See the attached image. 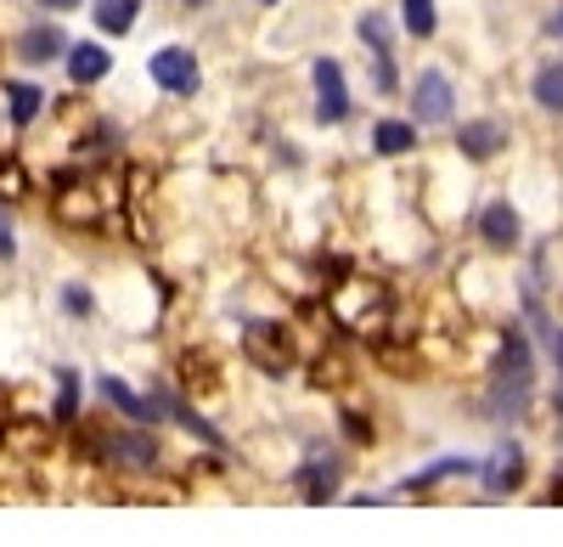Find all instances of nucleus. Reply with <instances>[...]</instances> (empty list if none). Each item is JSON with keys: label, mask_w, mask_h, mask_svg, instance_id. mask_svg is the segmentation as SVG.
<instances>
[{"label": "nucleus", "mask_w": 563, "mask_h": 547, "mask_svg": "<svg viewBox=\"0 0 563 547\" xmlns=\"http://www.w3.org/2000/svg\"><path fill=\"white\" fill-rule=\"evenodd\" d=\"M530 97H536V108L563 113V63H547V68L530 79Z\"/></svg>", "instance_id": "18"}, {"label": "nucleus", "mask_w": 563, "mask_h": 547, "mask_svg": "<svg viewBox=\"0 0 563 547\" xmlns=\"http://www.w3.org/2000/svg\"><path fill=\"white\" fill-rule=\"evenodd\" d=\"M147 74L158 79V90H169V97H192V90L203 85V68H198V57L186 52V45H164V52H153Z\"/></svg>", "instance_id": "6"}, {"label": "nucleus", "mask_w": 563, "mask_h": 547, "mask_svg": "<svg viewBox=\"0 0 563 547\" xmlns=\"http://www.w3.org/2000/svg\"><path fill=\"white\" fill-rule=\"evenodd\" d=\"M0 193H23V169L18 164H0Z\"/></svg>", "instance_id": "24"}, {"label": "nucleus", "mask_w": 563, "mask_h": 547, "mask_svg": "<svg viewBox=\"0 0 563 547\" xmlns=\"http://www.w3.org/2000/svg\"><path fill=\"white\" fill-rule=\"evenodd\" d=\"M456 153L474 158V164L507 153V124H496V119H467V124L456 130Z\"/></svg>", "instance_id": "12"}, {"label": "nucleus", "mask_w": 563, "mask_h": 547, "mask_svg": "<svg viewBox=\"0 0 563 547\" xmlns=\"http://www.w3.org/2000/svg\"><path fill=\"white\" fill-rule=\"evenodd\" d=\"M192 7H203V0H192Z\"/></svg>", "instance_id": "28"}, {"label": "nucleus", "mask_w": 563, "mask_h": 547, "mask_svg": "<svg viewBox=\"0 0 563 547\" xmlns=\"http://www.w3.org/2000/svg\"><path fill=\"white\" fill-rule=\"evenodd\" d=\"M456 119V85L440 68H422L411 85V124L429 130V124H451Z\"/></svg>", "instance_id": "5"}, {"label": "nucleus", "mask_w": 563, "mask_h": 547, "mask_svg": "<svg viewBox=\"0 0 563 547\" xmlns=\"http://www.w3.org/2000/svg\"><path fill=\"white\" fill-rule=\"evenodd\" d=\"M108 463L119 469V474H147L153 463H158V440H153V429H124V435H108Z\"/></svg>", "instance_id": "10"}, {"label": "nucleus", "mask_w": 563, "mask_h": 547, "mask_svg": "<svg viewBox=\"0 0 563 547\" xmlns=\"http://www.w3.org/2000/svg\"><path fill=\"white\" fill-rule=\"evenodd\" d=\"M108 74H113V52H108V45L85 40V45H74V52H68V79L74 85H102Z\"/></svg>", "instance_id": "13"}, {"label": "nucleus", "mask_w": 563, "mask_h": 547, "mask_svg": "<svg viewBox=\"0 0 563 547\" xmlns=\"http://www.w3.org/2000/svg\"><path fill=\"white\" fill-rule=\"evenodd\" d=\"M63 310L68 316H90V310H97V299H90L85 283H63Z\"/></svg>", "instance_id": "21"}, {"label": "nucleus", "mask_w": 563, "mask_h": 547, "mask_svg": "<svg viewBox=\"0 0 563 547\" xmlns=\"http://www.w3.org/2000/svg\"><path fill=\"white\" fill-rule=\"evenodd\" d=\"M63 52H74V45L63 40V29H29V34L18 40V57H23V63H57Z\"/></svg>", "instance_id": "15"}, {"label": "nucleus", "mask_w": 563, "mask_h": 547, "mask_svg": "<svg viewBox=\"0 0 563 547\" xmlns=\"http://www.w3.org/2000/svg\"><path fill=\"white\" fill-rule=\"evenodd\" d=\"M479 243L507 254V249H519L525 243V220H519V204H507V198H490L479 209Z\"/></svg>", "instance_id": "9"}, {"label": "nucleus", "mask_w": 563, "mask_h": 547, "mask_svg": "<svg viewBox=\"0 0 563 547\" xmlns=\"http://www.w3.org/2000/svg\"><path fill=\"white\" fill-rule=\"evenodd\" d=\"M372 153H378V158L417 153V124L411 119H378V124H372Z\"/></svg>", "instance_id": "14"}, {"label": "nucleus", "mask_w": 563, "mask_h": 547, "mask_svg": "<svg viewBox=\"0 0 563 547\" xmlns=\"http://www.w3.org/2000/svg\"><path fill=\"white\" fill-rule=\"evenodd\" d=\"M530 395H536V350L525 339V328L512 322L501 333V350H496V368H490V401L485 413L496 424H519L530 413Z\"/></svg>", "instance_id": "1"}, {"label": "nucleus", "mask_w": 563, "mask_h": 547, "mask_svg": "<svg viewBox=\"0 0 563 547\" xmlns=\"http://www.w3.org/2000/svg\"><path fill=\"white\" fill-rule=\"evenodd\" d=\"M18 254V226H12V209L0 204V260H12Z\"/></svg>", "instance_id": "22"}, {"label": "nucleus", "mask_w": 563, "mask_h": 547, "mask_svg": "<svg viewBox=\"0 0 563 547\" xmlns=\"http://www.w3.org/2000/svg\"><path fill=\"white\" fill-rule=\"evenodd\" d=\"M552 368H558V413H563V328L552 333Z\"/></svg>", "instance_id": "23"}, {"label": "nucleus", "mask_w": 563, "mask_h": 547, "mask_svg": "<svg viewBox=\"0 0 563 547\" xmlns=\"http://www.w3.org/2000/svg\"><path fill=\"white\" fill-rule=\"evenodd\" d=\"M310 79H316V119H321V124H344V119H350L344 68H339L333 57H316V63H310Z\"/></svg>", "instance_id": "7"}, {"label": "nucleus", "mask_w": 563, "mask_h": 547, "mask_svg": "<svg viewBox=\"0 0 563 547\" xmlns=\"http://www.w3.org/2000/svg\"><path fill=\"white\" fill-rule=\"evenodd\" d=\"M445 480H479V458H440V463H429V469L406 474V480L395 485V496H429V491L445 485Z\"/></svg>", "instance_id": "11"}, {"label": "nucleus", "mask_w": 563, "mask_h": 547, "mask_svg": "<svg viewBox=\"0 0 563 547\" xmlns=\"http://www.w3.org/2000/svg\"><path fill=\"white\" fill-rule=\"evenodd\" d=\"M400 18H406V34H417V40H434V29H440L434 0H400Z\"/></svg>", "instance_id": "19"}, {"label": "nucleus", "mask_w": 563, "mask_h": 547, "mask_svg": "<svg viewBox=\"0 0 563 547\" xmlns=\"http://www.w3.org/2000/svg\"><path fill=\"white\" fill-rule=\"evenodd\" d=\"M294 485H299V496L310 508H327V503H339L344 496V458L339 451H327L321 440L305 451V463L294 469Z\"/></svg>", "instance_id": "2"}, {"label": "nucleus", "mask_w": 563, "mask_h": 547, "mask_svg": "<svg viewBox=\"0 0 563 547\" xmlns=\"http://www.w3.org/2000/svg\"><path fill=\"white\" fill-rule=\"evenodd\" d=\"M135 12H141V0H97V7H90V18H97L102 34H130Z\"/></svg>", "instance_id": "17"}, {"label": "nucleus", "mask_w": 563, "mask_h": 547, "mask_svg": "<svg viewBox=\"0 0 563 547\" xmlns=\"http://www.w3.org/2000/svg\"><path fill=\"white\" fill-rule=\"evenodd\" d=\"M260 7H276V0H260Z\"/></svg>", "instance_id": "27"}, {"label": "nucleus", "mask_w": 563, "mask_h": 547, "mask_svg": "<svg viewBox=\"0 0 563 547\" xmlns=\"http://www.w3.org/2000/svg\"><path fill=\"white\" fill-rule=\"evenodd\" d=\"M97 390H102V401L113 406V413H124L135 429H153V424H164V406H158V395H141V390H130L119 373H102V379H97Z\"/></svg>", "instance_id": "8"}, {"label": "nucleus", "mask_w": 563, "mask_h": 547, "mask_svg": "<svg viewBox=\"0 0 563 547\" xmlns=\"http://www.w3.org/2000/svg\"><path fill=\"white\" fill-rule=\"evenodd\" d=\"M243 350H249V361L260 373H271V379H282L299 361V350H294V333L282 328V322H249L243 328Z\"/></svg>", "instance_id": "4"}, {"label": "nucleus", "mask_w": 563, "mask_h": 547, "mask_svg": "<svg viewBox=\"0 0 563 547\" xmlns=\"http://www.w3.org/2000/svg\"><path fill=\"white\" fill-rule=\"evenodd\" d=\"M79 413V373L74 368H57V401H52V418L57 424H74Z\"/></svg>", "instance_id": "20"}, {"label": "nucleus", "mask_w": 563, "mask_h": 547, "mask_svg": "<svg viewBox=\"0 0 563 547\" xmlns=\"http://www.w3.org/2000/svg\"><path fill=\"white\" fill-rule=\"evenodd\" d=\"M40 108H45L40 85H29V79H12V85H7V119H12V124H34Z\"/></svg>", "instance_id": "16"}, {"label": "nucleus", "mask_w": 563, "mask_h": 547, "mask_svg": "<svg viewBox=\"0 0 563 547\" xmlns=\"http://www.w3.org/2000/svg\"><path fill=\"white\" fill-rule=\"evenodd\" d=\"M40 7H52V12H74L79 0H40Z\"/></svg>", "instance_id": "25"}, {"label": "nucleus", "mask_w": 563, "mask_h": 547, "mask_svg": "<svg viewBox=\"0 0 563 547\" xmlns=\"http://www.w3.org/2000/svg\"><path fill=\"white\" fill-rule=\"evenodd\" d=\"M552 34H558V40H563V12H558V23H552Z\"/></svg>", "instance_id": "26"}, {"label": "nucleus", "mask_w": 563, "mask_h": 547, "mask_svg": "<svg viewBox=\"0 0 563 547\" xmlns=\"http://www.w3.org/2000/svg\"><path fill=\"white\" fill-rule=\"evenodd\" d=\"M530 480V458H525V446L519 440H496L490 446V458H479V485L490 503H507V496H519Z\"/></svg>", "instance_id": "3"}]
</instances>
